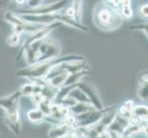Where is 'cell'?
<instances>
[{
    "label": "cell",
    "mask_w": 148,
    "mask_h": 138,
    "mask_svg": "<svg viewBox=\"0 0 148 138\" xmlns=\"http://www.w3.org/2000/svg\"><path fill=\"white\" fill-rule=\"evenodd\" d=\"M61 54V45L55 40L46 36L30 42L18 52L17 60L23 56L27 65H33L58 57Z\"/></svg>",
    "instance_id": "cell-1"
},
{
    "label": "cell",
    "mask_w": 148,
    "mask_h": 138,
    "mask_svg": "<svg viewBox=\"0 0 148 138\" xmlns=\"http://www.w3.org/2000/svg\"><path fill=\"white\" fill-rule=\"evenodd\" d=\"M121 17L130 19L132 16H134V11L132 8V1L131 0H121Z\"/></svg>",
    "instance_id": "cell-14"
},
{
    "label": "cell",
    "mask_w": 148,
    "mask_h": 138,
    "mask_svg": "<svg viewBox=\"0 0 148 138\" xmlns=\"http://www.w3.org/2000/svg\"><path fill=\"white\" fill-rule=\"evenodd\" d=\"M132 109H134V102H132V100H128L123 105L120 107L117 113L121 116L122 118L129 121L132 114Z\"/></svg>",
    "instance_id": "cell-13"
},
{
    "label": "cell",
    "mask_w": 148,
    "mask_h": 138,
    "mask_svg": "<svg viewBox=\"0 0 148 138\" xmlns=\"http://www.w3.org/2000/svg\"><path fill=\"white\" fill-rule=\"evenodd\" d=\"M116 106H112L110 108H104L102 110H92L89 111L84 112L78 115H74L75 117V129L79 128V127H88L92 124H97L102 117L109 111L116 109Z\"/></svg>",
    "instance_id": "cell-7"
},
{
    "label": "cell",
    "mask_w": 148,
    "mask_h": 138,
    "mask_svg": "<svg viewBox=\"0 0 148 138\" xmlns=\"http://www.w3.org/2000/svg\"><path fill=\"white\" fill-rule=\"evenodd\" d=\"M21 97L19 90L7 97L0 98V108L4 110L5 122L15 135L20 134V115H19V98Z\"/></svg>",
    "instance_id": "cell-3"
},
{
    "label": "cell",
    "mask_w": 148,
    "mask_h": 138,
    "mask_svg": "<svg viewBox=\"0 0 148 138\" xmlns=\"http://www.w3.org/2000/svg\"><path fill=\"white\" fill-rule=\"evenodd\" d=\"M74 130H75V117L72 114H69L64 122L56 125H53L52 128L49 130L48 136L50 138H60Z\"/></svg>",
    "instance_id": "cell-9"
},
{
    "label": "cell",
    "mask_w": 148,
    "mask_h": 138,
    "mask_svg": "<svg viewBox=\"0 0 148 138\" xmlns=\"http://www.w3.org/2000/svg\"><path fill=\"white\" fill-rule=\"evenodd\" d=\"M79 134H78V132L76 131V130H74L72 132H70L68 133L67 135H65L62 137H60V138H79Z\"/></svg>",
    "instance_id": "cell-20"
},
{
    "label": "cell",
    "mask_w": 148,
    "mask_h": 138,
    "mask_svg": "<svg viewBox=\"0 0 148 138\" xmlns=\"http://www.w3.org/2000/svg\"><path fill=\"white\" fill-rule=\"evenodd\" d=\"M9 2L10 0H0V12L8 7Z\"/></svg>",
    "instance_id": "cell-22"
},
{
    "label": "cell",
    "mask_w": 148,
    "mask_h": 138,
    "mask_svg": "<svg viewBox=\"0 0 148 138\" xmlns=\"http://www.w3.org/2000/svg\"><path fill=\"white\" fill-rule=\"evenodd\" d=\"M20 42V35L16 32H12L7 38V43L10 46H17Z\"/></svg>",
    "instance_id": "cell-17"
},
{
    "label": "cell",
    "mask_w": 148,
    "mask_h": 138,
    "mask_svg": "<svg viewBox=\"0 0 148 138\" xmlns=\"http://www.w3.org/2000/svg\"><path fill=\"white\" fill-rule=\"evenodd\" d=\"M27 117L28 120L32 122H42L45 119V115L38 108L29 111L27 113Z\"/></svg>",
    "instance_id": "cell-16"
},
{
    "label": "cell",
    "mask_w": 148,
    "mask_h": 138,
    "mask_svg": "<svg viewBox=\"0 0 148 138\" xmlns=\"http://www.w3.org/2000/svg\"><path fill=\"white\" fill-rule=\"evenodd\" d=\"M86 60L82 55H67V56H58V57L50 59L45 62L40 63L37 65H29L26 68L20 69L17 72V76L21 78H26L29 79L32 78H45L46 75L50 72V70L53 68L55 65L62 64L64 62H70V61H79Z\"/></svg>",
    "instance_id": "cell-4"
},
{
    "label": "cell",
    "mask_w": 148,
    "mask_h": 138,
    "mask_svg": "<svg viewBox=\"0 0 148 138\" xmlns=\"http://www.w3.org/2000/svg\"><path fill=\"white\" fill-rule=\"evenodd\" d=\"M109 134H110V138H131V137H125V136H122L121 135L116 134V133H114V132H110V131H109Z\"/></svg>",
    "instance_id": "cell-23"
},
{
    "label": "cell",
    "mask_w": 148,
    "mask_h": 138,
    "mask_svg": "<svg viewBox=\"0 0 148 138\" xmlns=\"http://www.w3.org/2000/svg\"><path fill=\"white\" fill-rule=\"evenodd\" d=\"M66 5L67 0H59L47 5H40V7L35 8H26L21 9L18 12L20 15H42V14H52L61 11Z\"/></svg>",
    "instance_id": "cell-8"
},
{
    "label": "cell",
    "mask_w": 148,
    "mask_h": 138,
    "mask_svg": "<svg viewBox=\"0 0 148 138\" xmlns=\"http://www.w3.org/2000/svg\"><path fill=\"white\" fill-rule=\"evenodd\" d=\"M123 18L117 8L110 4L99 2L94 8L93 21L99 30L104 32H112L121 27Z\"/></svg>",
    "instance_id": "cell-2"
},
{
    "label": "cell",
    "mask_w": 148,
    "mask_h": 138,
    "mask_svg": "<svg viewBox=\"0 0 148 138\" xmlns=\"http://www.w3.org/2000/svg\"><path fill=\"white\" fill-rule=\"evenodd\" d=\"M131 30H140L145 32V34L147 37V25L146 24H140V25H134V26H131Z\"/></svg>",
    "instance_id": "cell-19"
},
{
    "label": "cell",
    "mask_w": 148,
    "mask_h": 138,
    "mask_svg": "<svg viewBox=\"0 0 148 138\" xmlns=\"http://www.w3.org/2000/svg\"><path fill=\"white\" fill-rule=\"evenodd\" d=\"M83 11V0H73L72 5L65 9L64 15L70 19H73L76 22L81 23Z\"/></svg>",
    "instance_id": "cell-11"
},
{
    "label": "cell",
    "mask_w": 148,
    "mask_h": 138,
    "mask_svg": "<svg viewBox=\"0 0 148 138\" xmlns=\"http://www.w3.org/2000/svg\"><path fill=\"white\" fill-rule=\"evenodd\" d=\"M147 73H143L142 76L140 78L137 94H138V97L143 101H147Z\"/></svg>",
    "instance_id": "cell-12"
},
{
    "label": "cell",
    "mask_w": 148,
    "mask_h": 138,
    "mask_svg": "<svg viewBox=\"0 0 148 138\" xmlns=\"http://www.w3.org/2000/svg\"><path fill=\"white\" fill-rule=\"evenodd\" d=\"M5 20L9 23L13 28V32L21 34H32L33 32H36L37 30L42 29L45 25H38L29 23L26 20H24L18 13H15L12 11H7L4 14Z\"/></svg>",
    "instance_id": "cell-6"
},
{
    "label": "cell",
    "mask_w": 148,
    "mask_h": 138,
    "mask_svg": "<svg viewBox=\"0 0 148 138\" xmlns=\"http://www.w3.org/2000/svg\"><path fill=\"white\" fill-rule=\"evenodd\" d=\"M148 6H147V4L146 5H143V6L140 8V14L142 15L143 17H145V18H147L148 16Z\"/></svg>",
    "instance_id": "cell-21"
},
{
    "label": "cell",
    "mask_w": 148,
    "mask_h": 138,
    "mask_svg": "<svg viewBox=\"0 0 148 138\" xmlns=\"http://www.w3.org/2000/svg\"><path fill=\"white\" fill-rule=\"evenodd\" d=\"M75 86L84 92L86 96L88 97V99L89 100L90 103L92 104L97 110L104 109V106L102 104L100 96L93 85H91L89 83H86V82H78L77 84H75Z\"/></svg>",
    "instance_id": "cell-10"
},
{
    "label": "cell",
    "mask_w": 148,
    "mask_h": 138,
    "mask_svg": "<svg viewBox=\"0 0 148 138\" xmlns=\"http://www.w3.org/2000/svg\"><path fill=\"white\" fill-rule=\"evenodd\" d=\"M132 117L140 119L143 121H147V106L145 105H137L134 106Z\"/></svg>",
    "instance_id": "cell-15"
},
{
    "label": "cell",
    "mask_w": 148,
    "mask_h": 138,
    "mask_svg": "<svg viewBox=\"0 0 148 138\" xmlns=\"http://www.w3.org/2000/svg\"><path fill=\"white\" fill-rule=\"evenodd\" d=\"M117 114L116 109L109 111L95 124L88 127H79L75 130L80 136L85 138H110L108 127L114 120Z\"/></svg>",
    "instance_id": "cell-5"
},
{
    "label": "cell",
    "mask_w": 148,
    "mask_h": 138,
    "mask_svg": "<svg viewBox=\"0 0 148 138\" xmlns=\"http://www.w3.org/2000/svg\"><path fill=\"white\" fill-rule=\"evenodd\" d=\"M29 8H35L42 5V0H26Z\"/></svg>",
    "instance_id": "cell-18"
},
{
    "label": "cell",
    "mask_w": 148,
    "mask_h": 138,
    "mask_svg": "<svg viewBox=\"0 0 148 138\" xmlns=\"http://www.w3.org/2000/svg\"><path fill=\"white\" fill-rule=\"evenodd\" d=\"M18 4H19V5H21V4H24L25 2H26V0H15Z\"/></svg>",
    "instance_id": "cell-24"
}]
</instances>
